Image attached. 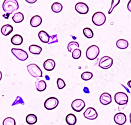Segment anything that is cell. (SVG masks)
<instances>
[{
    "instance_id": "1",
    "label": "cell",
    "mask_w": 131,
    "mask_h": 125,
    "mask_svg": "<svg viewBox=\"0 0 131 125\" xmlns=\"http://www.w3.org/2000/svg\"><path fill=\"white\" fill-rule=\"evenodd\" d=\"M18 7V3L16 0H5L3 3V9L8 15L12 14Z\"/></svg>"
},
{
    "instance_id": "2",
    "label": "cell",
    "mask_w": 131,
    "mask_h": 125,
    "mask_svg": "<svg viewBox=\"0 0 131 125\" xmlns=\"http://www.w3.org/2000/svg\"><path fill=\"white\" fill-rule=\"evenodd\" d=\"M27 69L29 74L34 77L38 78L42 76V72L38 65L35 64H31L27 66Z\"/></svg>"
},
{
    "instance_id": "3",
    "label": "cell",
    "mask_w": 131,
    "mask_h": 125,
    "mask_svg": "<svg viewBox=\"0 0 131 125\" xmlns=\"http://www.w3.org/2000/svg\"><path fill=\"white\" fill-rule=\"evenodd\" d=\"M100 53V50L96 45H93L88 47L86 52V56L87 59L90 60L96 59Z\"/></svg>"
},
{
    "instance_id": "4",
    "label": "cell",
    "mask_w": 131,
    "mask_h": 125,
    "mask_svg": "<svg viewBox=\"0 0 131 125\" xmlns=\"http://www.w3.org/2000/svg\"><path fill=\"white\" fill-rule=\"evenodd\" d=\"M93 24L96 26H101L103 25L106 21L105 14L101 12H97L94 13L92 17Z\"/></svg>"
},
{
    "instance_id": "5",
    "label": "cell",
    "mask_w": 131,
    "mask_h": 125,
    "mask_svg": "<svg viewBox=\"0 0 131 125\" xmlns=\"http://www.w3.org/2000/svg\"><path fill=\"white\" fill-rule=\"evenodd\" d=\"M114 100L116 103L119 105H125L128 103V98L127 95L123 92H118L115 94Z\"/></svg>"
},
{
    "instance_id": "6",
    "label": "cell",
    "mask_w": 131,
    "mask_h": 125,
    "mask_svg": "<svg viewBox=\"0 0 131 125\" xmlns=\"http://www.w3.org/2000/svg\"><path fill=\"white\" fill-rule=\"evenodd\" d=\"M113 63V59L111 58L109 56H103L100 59L99 63V66L101 69L107 70L110 69V68L112 66Z\"/></svg>"
},
{
    "instance_id": "7",
    "label": "cell",
    "mask_w": 131,
    "mask_h": 125,
    "mask_svg": "<svg viewBox=\"0 0 131 125\" xmlns=\"http://www.w3.org/2000/svg\"><path fill=\"white\" fill-rule=\"evenodd\" d=\"M11 52L18 60L21 61H24L28 58L27 52L21 49L14 48L11 50Z\"/></svg>"
},
{
    "instance_id": "8",
    "label": "cell",
    "mask_w": 131,
    "mask_h": 125,
    "mask_svg": "<svg viewBox=\"0 0 131 125\" xmlns=\"http://www.w3.org/2000/svg\"><path fill=\"white\" fill-rule=\"evenodd\" d=\"M59 104V100L55 97L48 98L44 103V107L48 110H52L56 108Z\"/></svg>"
},
{
    "instance_id": "9",
    "label": "cell",
    "mask_w": 131,
    "mask_h": 125,
    "mask_svg": "<svg viewBox=\"0 0 131 125\" xmlns=\"http://www.w3.org/2000/svg\"><path fill=\"white\" fill-rule=\"evenodd\" d=\"M85 106L84 101L81 99H77L73 100L71 103V107L72 109L77 112H80Z\"/></svg>"
},
{
    "instance_id": "10",
    "label": "cell",
    "mask_w": 131,
    "mask_h": 125,
    "mask_svg": "<svg viewBox=\"0 0 131 125\" xmlns=\"http://www.w3.org/2000/svg\"><path fill=\"white\" fill-rule=\"evenodd\" d=\"M84 117L89 120H94L97 117V113L96 110L92 108L89 107L87 108L83 113Z\"/></svg>"
},
{
    "instance_id": "11",
    "label": "cell",
    "mask_w": 131,
    "mask_h": 125,
    "mask_svg": "<svg viewBox=\"0 0 131 125\" xmlns=\"http://www.w3.org/2000/svg\"><path fill=\"white\" fill-rule=\"evenodd\" d=\"M75 9L81 14H85L89 12V7L84 3L79 2L75 4Z\"/></svg>"
},
{
    "instance_id": "12",
    "label": "cell",
    "mask_w": 131,
    "mask_h": 125,
    "mask_svg": "<svg viewBox=\"0 0 131 125\" xmlns=\"http://www.w3.org/2000/svg\"><path fill=\"white\" fill-rule=\"evenodd\" d=\"M114 120L118 125H123L126 121V116L124 113L119 112L114 116Z\"/></svg>"
},
{
    "instance_id": "13",
    "label": "cell",
    "mask_w": 131,
    "mask_h": 125,
    "mask_svg": "<svg viewBox=\"0 0 131 125\" xmlns=\"http://www.w3.org/2000/svg\"><path fill=\"white\" fill-rule=\"evenodd\" d=\"M100 101L103 105H107L112 102L111 95L107 93H103L100 97Z\"/></svg>"
},
{
    "instance_id": "14",
    "label": "cell",
    "mask_w": 131,
    "mask_h": 125,
    "mask_svg": "<svg viewBox=\"0 0 131 125\" xmlns=\"http://www.w3.org/2000/svg\"><path fill=\"white\" fill-rule=\"evenodd\" d=\"M56 63L53 60L48 59L43 63V68L47 71H51L55 67Z\"/></svg>"
},
{
    "instance_id": "15",
    "label": "cell",
    "mask_w": 131,
    "mask_h": 125,
    "mask_svg": "<svg viewBox=\"0 0 131 125\" xmlns=\"http://www.w3.org/2000/svg\"><path fill=\"white\" fill-rule=\"evenodd\" d=\"M42 23V18L39 15H35L32 17L30 21V25L33 27L39 26Z\"/></svg>"
},
{
    "instance_id": "16",
    "label": "cell",
    "mask_w": 131,
    "mask_h": 125,
    "mask_svg": "<svg viewBox=\"0 0 131 125\" xmlns=\"http://www.w3.org/2000/svg\"><path fill=\"white\" fill-rule=\"evenodd\" d=\"M38 37L40 40L43 43H48L49 42L50 36L46 32L44 31H41L39 32Z\"/></svg>"
},
{
    "instance_id": "17",
    "label": "cell",
    "mask_w": 131,
    "mask_h": 125,
    "mask_svg": "<svg viewBox=\"0 0 131 125\" xmlns=\"http://www.w3.org/2000/svg\"><path fill=\"white\" fill-rule=\"evenodd\" d=\"M35 86L36 89L38 92H43V91H44L46 89L47 87V84L46 82L44 81L40 80V79H38V80L36 81Z\"/></svg>"
},
{
    "instance_id": "18",
    "label": "cell",
    "mask_w": 131,
    "mask_h": 125,
    "mask_svg": "<svg viewBox=\"0 0 131 125\" xmlns=\"http://www.w3.org/2000/svg\"><path fill=\"white\" fill-rule=\"evenodd\" d=\"M13 31V27L12 26L9 24H6L2 26L1 30V32L2 34L4 36H7L9 34L11 33Z\"/></svg>"
},
{
    "instance_id": "19",
    "label": "cell",
    "mask_w": 131,
    "mask_h": 125,
    "mask_svg": "<svg viewBox=\"0 0 131 125\" xmlns=\"http://www.w3.org/2000/svg\"><path fill=\"white\" fill-rule=\"evenodd\" d=\"M29 51L32 54L39 55L42 51V48L36 45H31L29 47Z\"/></svg>"
},
{
    "instance_id": "20",
    "label": "cell",
    "mask_w": 131,
    "mask_h": 125,
    "mask_svg": "<svg viewBox=\"0 0 131 125\" xmlns=\"http://www.w3.org/2000/svg\"><path fill=\"white\" fill-rule=\"evenodd\" d=\"M116 46L121 50H124L128 47V42L124 39H120L116 42Z\"/></svg>"
},
{
    "instance_id": "21",
    "label": "cell",
    "mask_w": 131,
    "mask_h": 125,
    "mask_svg": "<svg viewBox=\"0 0 131 125\" xmlns=\"http://www.w3.org/2000/svg\"><path fill=\"white\" fill-rule=\"evenodd\" d=\"M23 41L22 36L18 34L15 35L11 39V43L14 45H20L22 44Z\"/></svg>"
},
{
    "instance_id": "22",
    "label": "cell",
    "mask_w": 131,
    "mask_h": 125,
    "mask_svg": "<svg viewBox=\"0 0 131 125\" xmlns=\"http://www.w3.org/2000/svg\"><path fill=\"white\" fill-rule=\"evenodd\" d=\"M66 121L69 125H74L77 122V118L72 113H69L66 117Z\"/></svg>"
},
{
    "instance_id": "23",
    "label": "cell",
    "mask_w": 131,
    "mask_h": 125,
    "mask_svg": "<svg viewBox=\"0 0 131 125\" xmlns=\"http://www.w3.org/2000/svg\"><path fill=\"white\" fill-rule=\"evenodd\" d=\"M26 121L29 124H34L37 121V117L34 114H29L26 118Z\"/></svg>"
},
{
    "instance_id": "24",
    "label": "cell",
    "mask_w": 131,
    "mask_h": 125,
    "mask_svg": "<svg viewBox=\"0 0 131 125\" xmlns=\"http://www.w3.org/2000/svg\"><path fill=\"white\" fill-rule=\"evenodd\" d=\"M24 15L21 12H17L15 13L12 17L13 21L16 23H19L21 22L24 20Z\"/></svg>"
},
{
    "instance_id": "25",
    "label": "cell",
    "mask_w": 131,
    "mask_h": 125,
    "mask_svg": "<svg viewBox=\"0 0 131 125\" xmlns=\"http://www.w3.org/2000/svg\"><path fill=\"white\" fill-rule=\"evenodd\" d=\"M62 5L58 2H54L51 6V9L54 13H59L62 9Z\"/></svg>"
},
{
    "instance_id": "26",
    "label": "cell",
    "mask_w": 131,
    "mask_h": 125,
    "mask_svg": "<svg viewBox=\"0 0 131 125\" xmlns=\"http://www.w3.org/2000/svg\"><path fill=\"white\" fill-rule=\"evenodd\" d=\"M79 48V45L78 42H70L67 46L68 51L69 52H72L73 50L75 49H77Z\"/></svg>"
},
{
    "instance_id": "27",
    "label": "cell",
    "mask_w": 131,
    "mask_h": 125,
    "mask_svg": "<svg viewBox=\"0 0 131 125\" xmlns=\"http://www.w3.org/2000/svg\"><path fill=\"white\" fill-rule=\"evenodd\" d=\"M84 35L88 39H91L93 36V32L91 29L88 27L84 28L83 30Z\"/></svg>"
},
{
    "instance_id": "28",
    "label": "cell",
    "mask_w": 131,
    "mask_h": 125,
    "mask_svg": "<svg viewBox=\"0 0 131 125\" xmlns=\"http://www.w3.org/2000/svg\"><path fill=\"white\" fill-rule=\"evenodd\" d=\"M81 78L83 81H89L93 77V74L89 72H85L81 74Z\"/></svg>"
},
{
    "instance_id": "29",
    "label": "cell",
    "mask_w": 131,
    "mask_h": 125,
    "mask_svg": "<svg viewBox=\"0 0 131 125\" xmlns=\"http://www.w3.org/2000/svg\"><path fill=\"white\" fill-rule=\"evenodd\" d=\"M3 125H16V122L14 118L7 117L3 120Z\"/></svg>"
},
{
    "instance_id": "30",
    "label": "cell",
    "mask_w": 131,
    "mask_h": 125,
    "mask_svg": "<svg viewBox=\"0 0 131 125\" xmlns=\"http://www.w3.org/2000/svg\"><path fill=\"white\" fill-rule=\"evenodd\" d=\"M81 56V51L79 49H75L72 52V57L75 60L79 59Z\"/></svg>"
},
{
    "instance_id": "31",
    "label": "cell",
    "mask_w": 131,
    "mask_h": 125,
    "mask_svg": "<svg viewBox=\"0 0 131 125\" xmlns=\"http://www.w3.org/2000/svg\"><path fill=\"white\" fill-rule=\"evenodd\" d=\"M120 2V0H112V3H111V6L108 11V14H110L113 10V9L116 7Z\"/></svg>"
},
{
    "instance_id": "32",
    "label": "cell",
    "mask_w": 131,
    "mask_h": 125,
    "mask_svg": "<svg viewBox=\"0 0 131 125\" xmlns=\"http://www.w3.org/2000/svg\"><path fill=\"white\" fill-rule=\"evenodd\" d=\"M57 84L58 88L59 89H62L66 86V84H65L64 81L61 78H58L57 79Z\"/></svg>"
},
{
    "instance_id": "33",
    "label": "cell",
    "mask_w": 131,
    "mask_h": 125,
    "mask_svg": "<svg viewBox=\"0 0 131 125\" xmlns=\"http://www.w3.org/2000/svg\"><path fill=\"white\" fill-rule=\"evenodd\" d=\"M25 1L30 4H34V3H35L37 0H25Z\"/></svg>"
},
{
    "instance_id": "34",
    "label": "cell",
    "mask_w": 131,
    "mask_h": 125,
    "mask_svg": "<svg viewBox=\"0 0 131 125\" xmlns=\"http://www.w3.org/2000/svg\"><path fill=\"white\" fill-rule=\"evenodd\" d=\"M127 8L128 11L131 12V0H130L127 4Z\"/></svg>"
},
{
    "instance_id": "35",
    "label": "cell",
    "mask_w": 131,
    "mask_h": 125,
    "mask_svg": "<svg viewBox=\"0 0 131 125\" xmlns=\"http://www.w3.org/2000/svg\"><path fill=\"white\" fill-rule=\"evenodd\" d=\"M127 85H128V86L129 88H131V81H129L128 82V83H127Z\"/></svg>"
},
{
    "instance_id": "36",
    "label": "cell",
    "mask_w": 131,
    "mask_h": 125,
    "mask_svg": "<svg viewBox=\"0 0 131 125\" xmlns=\"http://www.w3.org/2000/svg\"><path fill=\"white\" fill-rule=\"evenodd\" d=\"M2 78V72L0 71V81L1 80Z\"/></svg>"
},
{
    "instance_id": "37",
    "label": "cell",
    "mask_w": 131,
    "mask_h": 125,
    "mask_svg": "<svg viewBox=\"0 0 131 125\" xmlns=\"http://www.w3.org/2000/svg\"><path fill=\"white\" fill-rule=\"evenodd\" d=\"M129 121H130V122L131 123V113H130V115H129Z\"/></svg>"
}]
</instances>
